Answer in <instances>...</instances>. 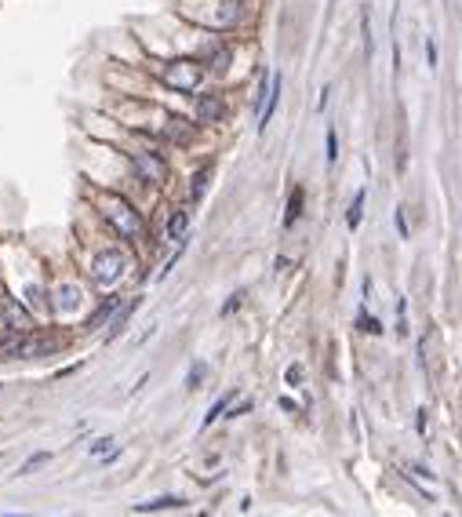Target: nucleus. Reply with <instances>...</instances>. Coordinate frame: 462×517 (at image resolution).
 Wrapping results in <instances>:
<instances>
[{"label": "nucleus", "instance_id": "nucleus-1", "mask_svg": "<svg viewBox=\"0 0 462 517\" xmlns=\"http://www.w3.org/2000/svg\"><path fill=\"white\" fill-rule=\"evenodd\" d=\"M200 77H204V66L193 59H175L164 66V84L179 88V91H193L200 84Z\"/></svg>", "mask_w": 462, "mask_h": 517}, {"label": "nucleus", "instance_id": "nucleus-2", "mask_svg": "<svg viewBox=\"0 0 462 517\" xmlns=\"http://www.w3.org/2000/svg\"><path fill=\"white\" fill-rule=\"evenodd\" d=\"M102 212L109 215V222H113L124 237H132V240H135V237L142 233V219L135 215V208H127L124 201H106Z\"/></svg>", "mask_w": 462, "mask_h": 517}, {"label": "nucleus", "instance_id": "nucleus-3", "mask_svg": "<svg viewBox=\"0 0 462 517\" xmlns=\"http://www.w3.org/2000/svg\"><path fill=\"white\" fill-rule=\"evenodd\" d=\"M124 266H127V258L120 255V252H102L99 258H95V266H91V273H95V281L99 284H113V281H120L124 277Z\"/></svg>", "mask_w": 462, "mask_h": 517}, {"label": "nucleus", "instance_id": "nucleus-4", "mask_svg": "<svg viewBox=\"0 0 462 517\" xmlns=\"http://www.w3.org/2000/svg\"><path fill=\"white\" fill-rule=\"evenodd\" d=\"M4 357H37V353H47V339L37 335H26V339H11V343L0 346Z\"/></svg>", "mask_w": 462, "mask_h": 517}, {"label": "nucleus", "instance_id": "nucleus-5", "mask_svg": "<svg viewBox=\"0 0 462 517\" xmlns=\"http://www.w3.org/2000/svg\"><path fill=\"white\" fill-rule=\"evenodd\" d=\"M135 168L142 171V179H146V183H164V175H168L164 160L157 157V153H146V150L135 153Z\"/></svg>", "mask_w": 462, "mask_h": 517}, {"label": "nucleus", "instance_id": "nucleus-6", "mask_svg": "<svg viewBox=\"0 0 462 517\" xmlns=\"http://www.w3.org/2000/svg\"><path fill=\"white\" fill-rule=\"evenodd\" d=\"M222 113H226V106H222L218 95H200L197 99V121H222Z\"/></svg>", "mask_w": 462, "mask_h": 517}, {"label": "nucleus", "instance_id": "nucleus-7", "mask_svg": "<svg viewBox=\"0 0 462 517\" xmlns=\"http://www.w3.org/2000/svg\"><path fill=\"white\" fill-rule=\"evenodd\" d=\"M404 477H408V481H415V484H419V488H422L426 495H433V492H437V477L429 474L426 466H408V470H404Z\"/></svg>", "mask_w": 462, "mask_h": 517}, {"label": "nucleus", "instance_id": "nucleus-8", "mask_svg": "<svg viewBox=\"0 0 462 517\" xmlns=\"http://www.w3.org/2000/svg\"><path fill=\"white\" fill-rule=\"evenodd\" d=\"M280 73H273V88H269V99H266V109H262V117H259V132H266V124H269V117H273V109H277V102H280Z\"/></svg>", "mask_w": 462, "mask_h": 517}, {"label": "nucleus", "instance_id": "nucleus-9", "mask_svg": "<svg viewBox=\"0 0 462 517\" xmlns=\"http://www.w3.org/2000/svg\"><path fill=\"white\" fill-rule=\"evenodd\" d=\"M186 499H179V495H157V499H146V503H138L135 510L138 514H153V510H171V507H182Z\"/></svg>", "mask_w": 462, "mask_h": 517}, {"label": "nucleus", "instance_id": "nucleus-10", "mask_svg": "<svg viewBox=\"0 0 462 517\" xmlns=\"http://www.w3.org/2000/svg\"><path fill=\"white\" fill-rule=\"evenodd\" d=\"M164 135L175 139V142H189V139H193V128H189L186 121H179V117H168L164 121Z\"/></svg>", "mask_w": 462, "mask_h": 517}, {"label": "nucleus", "instance_id": "nucleus-11", "mask_svg": "<svg viewBox=\"0 0 462 517\" xmlns=\"http://www.w3.org/2000/svg\"><path fill=\"white\" fill-rule=\"evenodd\" d=\"M364 201H368V190H357V197H353V204H349V212H346V222H349V230H357V226H360V215H364Z\"/></svg>", "mask_w": 462, "mask_h": 517}, {"label": "nucleus", "instance_id": "nucleus-12", "mask_svg": "<svg viewBox=\"0 0 462 517\" xmlns=\"http://www.w3.org/2000/svg\"><path fill=\"white\" fill-rule=\"evenodd\" d=\"M186 226H189V215H186V212H175V215L168 219V237H171V240H186Z\"/></svg>", "mask_w": 462, "mask_h": 517}, {"label": "nucleus", "instance_id": "nucleus-13", "mask_svg": "<svg viewBox=\"0 0 462 517\" xmlns=\"http://www.w3.org/2000/svg\"><path fill=\"white\" fill-rule=\"evenodd\" d=\"M208 179H212V168H200V171L193 175V186H189V197H193V201H200V197H204V190H208Z\"/></svg>", "mask_w": 462, "mask_h": 517}, {"label": "nucleus", "instance_id": "nucleus-14", "mask_svg": "<svg viewBox=\"0 0 462 517\" xmlns=\"http://www.w3.org/2000/svg\"><path fill=\"white\" fill-rule=\"evenodd\" d=\"M230 401H233V394H222V397L215 401V405H212V412L204 415V426H212V423H215L218 415H226V408H230Z\"/></svg>", "mask_w": 462, "mask_h": 517}, {"label": "nucleus", "instance_id": "nucleus-15", "mask_svg": "<svg viewBox=\"0 0 462 517\" xmlns=\"http://www.w3.org/2000/svg\"><path fill=\"white\" fill-rule=\"evenodd\" d=\"M298 215H302V190L295 186L292 190V201H288V215H284V226H292Z\"/></svg>", "mask_w": 462, "mask_h": 517}, {"label": "nucleus", "instance_id": "nucleus-16", "mask_svg": "<svg viewBox=\"0 0 462 517\" xmlns=\"http://www.w3.org/2000/svg\"><path fill=\"white\" fill-rule=\"evenodd\" d=\"M360 29H364V55L372 59V52H375V44H372V11L360 15Z\"/></svg>", "mask_w": 462, "mask_h": 517}, {"label": "nucleus", "instance_id": "nucleus-17", "mask_svg": "<svg viewBox=\"0 0 462 517\" xmlns=\"http://www.w3.org/2000/svg\"><path fill=\"white\" fill-rule=\"evenodd\" d=\"M117 306H120V299H117V295H109V299H106V302L99 306V314H95V317H91V325H102V321H106L109 314H113V310H117Z\"/></svg>", "mask_w": 462, "mask_h": 517}, {"label": "nucleus", "instance_id": "nucleus-18", "mask_svg": "<svg viewBox=\"0 0 462 517\" xmlns=\"http://www.w3.org/2000/svg\"><path fill=\"white\" fill-rule=\"evenodd\" d=\"M357 325H360V332H372V335H382V325L372 317V314H364L360 310V317H357Z\"/></svg>", "mask_w": 462, "mask_h": 517}, {"label": "nucleus", "instance_id": "nucleus-19", "mask_svg": "<svg viewBox=\"0 0 462 517\" xmlns=\"http://www.w3.org/2000/svg\"><path fill=\"white\" fill-rule=\"evenodd\" d=\"M47 459H51V452H37V456H29V459L22 463V470H19V474H33L37 466H40V463H47Z\"/></svg>", "mask_w": 462, "mask_h": 517}, {"label": "nucleus", "instance_id": "nucleus-20", "mask_svg": "<svg viewBox=\"0 0 462 517\" xmlns=\"http://www.w3.org/2000/svg\"><path fill=\"white\" fill-rule=\"evenodd\" d=\"M204 371H208V368H204V364H193V368H189L186 390H197V386H200V379H204Z\"/></svg>", "mask_w": 462, "mask_h": 517}, {"label": "nucleus", "instance_id": "nucleus-21", "mask_svg": "<svg viewBox=\"0 0 462 517\" xmlns=\"http://www.w3.org/2000/svg\"><path fill=\"white\" fill-rule=\"evenodd\" d=\"M335 157H339V135L335 128H328V164H335Z\"/></svg>", "mask_w": 462, "mask_h": 517}, {"label": "nucleus", "instance_id": "nucleus-22", "mask_svg": "<svg viewBox=\"0 0 462 517\" xmlns=\"http://www.w3.org/2000/svg\"><path fill=\"white\" fill-rule=\"evenodd\" d=\"M226 62H230V52H226V47H222V52H215V62H212V70H215V73H222V70H226Z\"/></svg>", "mask_w": 462, "mask_h": 517}, {"label": "nucleus", "instance_id": "nucleus-23", "mask_svg": "<svg viewBox=\"0 0 462 517\" xmlns=\"http://www.w3.org/2000/svg\"><path fill=\"white\" fill-rule=\"evenodd\" d=\"M109 448H113V438H99L91 445V456H102V452H109Z\"/></svg>", "mask_w": 462, "mask_h": 517}, {"label": "nucleus", "instance_id": "nucleus-24", "mask_svg": "<svg viewBox=\"0 0 462 517\" xmlns=\"http://www.w3.org/2000/svg\"><path fill=\"white\" fill-rule=\"evenodd\" d=\"M426 62H429V70H437V44L433 40L426 44Z\"/></svg>", "mask_w": 462, "mask_h": 517}, {"label": "nucleus", "instance_id": "nucleus-25", "mask_svg": "<svg viewBox=\"0 0 462 517\" xmlns=\"http://www.w3.org/2000/svg\"><path fill=\"white\" fill-rule=\"evenodd\" d=\"M241 302H244V292H237V295H233V299H230L226 306H222V314H233V310H237V306H241Z\"/></svg>", "mask_w": 462, "mask_h": 517}, {"label": "nucleus", "instance_id": "nucleus-26", "mask_svg": "<svg viewBox=\"0 0 462 517\" xmlns=\"http://www.w3.org/2000/svg\"><path fill=\"white\" fill-rule=\"evenodd\" d=\"M298 383H302V368L292 364V368H288V386H298Z\"/></svg>", "mask_w": 462, "mask_h": 517}, {"label": "nucleus", "instance_id": "nucleus-27", "mask_svg": "<svg viewBox=\"0 0 462 517\" xmlns=\"http://www.w3.org/2000/svg\"><path fill=\"white\" fill-rule=\"evenodd\" d=\"M397 233H401V237H408V219H404V212H401V208H397Z\"/></svg>", "mask_w": 462, "mask_h": 517}, {"label": "nucleus", "instance_id": "nucleus-28", "mask_svg": "<svg viewBox=\"0 0 462 517\" xmlns=\"http://www.w3.org/2000/svg\"><path fill=\"white\" fill-rule=\"evenodd\" d=\"M8 517H26V514H8Z\"/></svg>", "mask_w": 462, "mask_h": 517}, {"label": "nucleus", "instance_id": "nucleus-29", "mask_svg": "<svg viewBox=\"0 0 462 517\" xmlns=\"http://www.w3.org/2000/svg\"><path fill=\"white\" fill-rule=\"evenodd\" d=\"M197 517H208V514H197Z\"/></svg>", "mask_w": 462, "mask_h": 517}]
</instances>
